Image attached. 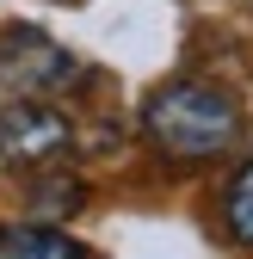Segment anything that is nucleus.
<instances>
[{
	"mask_svg": "<svg viewBox=\"0 0 253 259\" xmlns=\"http://www.w3.org/2000/svg\"><path fill=\"white\" fill-rule=\"evenodd\" d=\"M142 130L167 160L198 167V160H216L241 142V105L210 80H167L161 93H148Z\"/></svg>",
	"mask_w": 253,
	"mask_h": 259,
	"instance_id": "nucleus-1",
	"label": "nucleus"
},
{
	"mask_svg": "<svg viewBox=\"0 0 253 259\" xmlns=\"http://www.w3.org/2000/svg\"><path fill=\"white\" fill-rule=\"evenodd\" d=\"M74 74H80V62L56 37H44L37 25H7V31H0V87H7V93L37 99V93L68 87Z\"/></svg>",
	"mask_w": 253,
	"mask_h": 259,
	"instance_id": "nucleus-2",
	"label": "nucleus"
},
{
	"mask_svg": "<svg viewBox=\"0 0 253 259\" xmlns=\"http://www.w3.org/2000/svg\"><path fill=\"white\" fill-rule=\"evenodd\" d=\"M74 142V123L44 99H13L0 111V160L7 167H50Z\"/></svg>",
	"mask_w": 253,
	"mask_h": 259,
	"instance_id": "nucleus-3",
	"label": "nucleus"
},
{
	"mask_svg": "<svg viewBox=\"0 0 253 259\" xmlns=\"http://www.w3.org/2000/svg\"><path fill=\"white\" fill-rule=\"evenodd\" d=\"M0 253L7 259H87L80 241H68L56 222H31V229H0Z\"/></svg>",
	"mask_w": 253,
	"mask_h": 259,
	"instance_id": "nucleus-4",
	"label": "nucleus"
},
{
	"mask_svg": "<svg viewBox=\"0 0 253 259\" xmlns=\"http://www.w3.org/2000/svg\"><path fill=\"white\" fill-rule=\"evenodd\" d=\"M25 204H31V222H62V216H74L87 204V185L74 173H44L37 185H31Z\"/></svg>",
	"mask_w": 253,
	"mask_h": 259,
	"instance_id": "nucleus-5",
	"label": "nucleus"
},
{
	"mask_svg": "<svg viewBox=\"0 0 253 259\" xmlns=\"http://www.w3.org/2000/svg\"><path fill=\"white\" fill-rule=\"evenodd\" d=\"M223 229H229L241 247H253V167H241V173L229 179V198H223Z\"/></svg>",
	"mask_w": 253,
	"mask_h": 259,
	"instance_id": "nucleus-6",
	"label": "nucleus"
},
{
	"mask_svg": "<svg viewBox=\"0 0 253 259\" xmlns=\"http://www.w3.org/2000/svg\"><path fill=\"white\" fill-rule=\"evenodd\" d=\"M247 7H253V0H247Z\"/></svg>",
	"mask_w": 253,
	"mask_h": 259,
	"instance_id": "nucleus-7",
	"label": "nucleus"
}]
</instances>
